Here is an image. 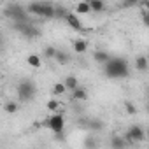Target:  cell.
Segmentation results:
<instances>
[{
	"label": "cell",
	"instance_id": "9a60e30c",
	"mask_svg": "<svg viewBox=\"0 0 149 149\" xmlns=\"http://www.w3.org/2000/svg\"><path fill=\"white\" fill-rule=\"evenodd\" d=\"M54 60H56L60 65H68L72 58H70V54H68V53H65V51L58 49V51H56V56H54Z\"/></svg>",
	"mask_w": 149,
	"mask_h": 149
},
{
	"label": "cell",
	"instance_id": "e0dca14e",
	"mask_svg": "<svg viewBox=\"0 0 149 149\" xmlns=\"http://www.w3.org/2000/svg\"><path fill=\"white\" fill-rule=\"evenodd\" d=\"M88 2H90L91 13H102V11H105V2H104V0H88Z\"/></svg>",
	"mask_w": 149,
	"mask_h": 149
},
{
	"label": "cell",
	"instance_id": "f546056e",
	"mask_svg": "<svg viewBox=\"0 0 149 149\" xmlns=\"http://www.w3.org/2000/svg\"><path fill=\"white\" fill-rule=\"evenodd\" d=\"M142 21H144V25H146V26H149V18H147L144 13H142Z\"/></svg>",
	"mask_w": 149,
	"mask_h": 149
},
{
	"label": "cell",
	"instance_id": "5b68a950",
	"mask_svg": "<svg viewBox=\"0 0 149 149\" xmlns=\"http://www.w3.org/2000/svg\"><path fill=\"white\" fill-rule=\"evenodd\" d=\"M44 126H46V128H49L54 135H56V133H63V128H65L63 114H61V112H58V114L49 116V118L44 121Z\"/></svg>",
	"mask_w": 149,
	"mask_h": 149
},
{
	"label": "cell",
	"instance_id": "30bf717a",
	"mask_svg": "<svg viewBox=\"0 0 149 149\" xmlns=\"http://www.w3.org/2000/svg\"><path fill=\"white\" fill-rule=\"evenodd\" d=\"M72 47H74V53L83 54V53H86V49H88V40H86V39H76V40L72 42Z\"/></svg>",
	"mask_w": 149,
	"mask_h": 149
},
{
	"label": "cell",
	"instance_id": "484cf974",
	"mask_svg": "<svg viewBox=\"0 0 149 149\" xmlns=\"http://www.w3.org/2000/svg\"><path fill=\"white\" fill-rule=\"evenodd\" d=\"M46 107H47V111H49V112H54V114H56V111L60 109V104H58V100H56V98H51V100L46 104Z\"/></svg>",
	"mask_w": 149,
	"mask_h": 149
},
{
	"label": "cell",
	"instance_id": "277c9868",
	"mask_svg": "<svg viewBox=\"0 0 149 149\" xmlns=\"http://www.w3.org/2000/svg\"><path fill=\"white\" fill-rule=\"evenodd\" d=\"M125 140L128 144H137V142H142L146 140V130L140 126V125H132L126 132H125Z\"/></svg>",
	"mask_w": 149,
	"mask_h": 149
},
{
	"label": "cell",
	"instance_id": "1f68e13d",
	"mask_svg": "<svg viewBox=\"0 0 149 149\" xmlns=\"http://www.w3.org/2000/svg\"><path fill=\"white\" fill-rule=\"evenodd\" d=\"M142 13H144V14H146V16H147V18H149V11H147V13H146V11H142Z\"/></svg>",
	"mask_w": 149,
	"mask_h": 149
},
{
	"label": "cell",
	"instance_id": "4316f807",
	"mask_svg": "<svg viewBox=\"0 0 149 149\" xmlns=\"http://www.w3.org/2000/svg\"><path fill=\"white\" fill-rule=\"evenodd\" d=\"M125 111H126L130 116L137 114V107H135V105H133V102H130V100H126V102H125Z\"/></svg>",
	"mask_w": 149,
	"mask_h": 149
},
{
	"label": "cell",
	"instance_id": "4fadbf2b",
	"mask_svg": "<svg viewBox=\"0 0 149 149\" xmlns=\"http://www.w3.org/2000/svg\"><path fill=\"white\" fill-rule=\"evenodd\" d=\"M70 98L72 100H77V102H84V100H88V90L83 88V86H79L76 91H72Z\"/></svg>",
	"mask_w": 149,
	"mask_h": 149
},
{
	"label": "cell",
	"instance_id": "ba28073f",
	"mask_svg": "<svg viewBox=\"0 0 149 149\" xmlns=\"http://www.w3.org/2000/svg\"><path fill=\"white\" fill-rule=\"evenodd\" d=\"M126 140H125V137H121V135H112L111 137V142H109V146H111V149H126Z\"/></svg>",
	"mask_w": 149,
	"mask_h": 149
},
{
	"label": "cell",
	"instance_id": "8992f818",
	"mask_svg": "<svg viewBox=\"0 0 149 149\" xmlns=\"http://www.w3.org/2000/svg\"><path fill=\"white\" fill-rule=\"evenodd\" d=\"M14 30L26 39H35L40 35V30L32 23H14Z\"/></svg>",
	"mask_w": 149,
	"mask_h": 149
},
{
	"label": "cell",
	"instance_id": "7a4b0ae2",
	"mask_svg": "<svg viewBox=\"0 0 149 149\" xmlns=\"http://www.w3.org/2000/svg\"><path fill=\"white\" fill-rule=\"evenodd\" d=\"M4 14L9 19H13L14 23H28V11H26V7H23L19 4H14V2L7 4L4 7Z\"/></svg>",
	"mask_w": 149,
	"mask_h": 149
},
{
	"label": "cell",
	"instance_id": "3957f363",
	"mask_svg": "<svg viewBox=\"0 0 149 149\" xmlns=\"http://www.w3.org/2000/svg\"><path fill=\"white\" fill-rule=\"evenodd\" d=\"M37 95V86L32 79H21L18 84V98L21 102H32Z\"/></svg>",
	"mask_w": 149,
	"mask_h": 149
},
{
	"label": "cell",
	"instance_id": "ac0fdd59",
	"mask_svg": "<svg viewBox=\"0 0 149 149\" xmlns=\"http://www.w3.org/2000/svg\"><path fill=\"white\" fill-rule=\"evenodd\" d=\"M26 11H28V14L40 16V13H42V2H32V4H28L26 6Z\"/></svg>",
	"mask_w": 149,
	"mask_h": 149
},
{
	"label": "cell",
	"instance_id": "f1b7e54d",
	"mask_svg": "<svg viewBox=\"0 0 149 149\" xmlns=\"http://www.w3.org/2000/svg\"><path fill=\"white\" fill-rule=\"evenodd\" d=\"M133 6H139V4L133 2V0H132V2H121V7H125V9H126V7H133Z\"/></svg>",
	"mask_w": 149,
	"mask_h": 149
},
{
	"label": "cell",
	"instance_id": "cb8c5ba5",
	"mask_svg": "<svg viewBox=\"0 0 149 149\" xmlns=\"http://www.w3.org/2000/svg\"><path fill=\"white\" fill-rule=\"evenodd\" d=\"M70 11L67 9V7H63V6H56V13H54V18H67V14H68Z\"/></svg>",
	"mask_w": 149,
	"mask_h": 149
},
{
	"label": "cell",
	"instance_id": "d4e9b609",
	"mask_svg": "<svg viewBox=\"0 0 149 149\" xmlns=\"http://www.w3.org/2000/svg\"><path fill=\"white\" fill-rule=\"evenodd\" d=\"M65 91H67V88H65V84H63V83H56V84L53 86V93H54L56 97H61Z\"/></svg>",
	"mask_w": 149,
	"mask_h": 149
},
{
	"label": "cell",
	"instance_id": "7402d4cb",
	"mask_svg": "<svg viewBox=\"0 0 149 149\" xmlns=\"http://www.w3.org/2000/svg\"><path fill=\"white\" fill-rule=\"evenodd\" d=\"M18 109H19V105H18V102H14V100L7 102V104L4 105V111H6L7 114H16V112H18Z\"/></svg>",
	"mask_w": 149,
	"mask_h": 149
},
{
	"label": "cell",
	"instance_id": "ffe728a7",
	"mask_svg": "<svg viewBox=\"0 0 149 149\" xmlns=\"http://www.w3.org/2000/svg\"><path fill=\"white\" fill-rule=\"evenodd\" d=\"M26 61H28V65H30V67H33V68L42 67V60H40V56H39V54H28V56H26Z\"/></svg>",
	"mask_w": 149,
	"mask_h": 149
},
{
	"label": "cell",
	"instance_id": "d6986e66",
	"mask_svg": "<svg viewBox=\"0 0 149 149\" xmlns=\"http://www.w3.org/2000/svg\"><path fill=\"white\" fill-rule=\"evenodd\" d=\"M88 130H93V132L104 130V121L98 119V118H90V126H88Z\"/></svg>",
	"mask_w": 149,
	"mask_h": 149
},
{
	"label": "cell",
	"instance_id": "5bb4252c",
	"mask_svg": "<svg viewBox=\"0 0 149 149\" xmlns=\"http://www.w3.org/2000/svg\"><path fill=\"white\" fill-rule=\"evenodd\" d=\"M63 84H65V88H67L68 91H76V90L79 88V81H77V77H74V76H68V77H65Z\"/></svg>",
	"mask_w": 149,
	"mask_h": 149
},
{
	"label": "cell",
	"instance_id": "7c38bea8",
	"mask_svg": "<svg viewBox=\"0 0 149 149\" xmlns=\"http://www.w3.org/2000/svg\"><path fill=\"white\" fill-rule=\"evenodd\" d=\"M135 68H137L139 72H146V70L149 68V60H147V56L139 54V56L135 58Z\"/></svg>",
	"mask_w": 149,
	"mask_h": 149
},
{
	"label": "cell",
	"instance_id": "52a82bcc",
	"mask_svg": "<svg viewBox=\"0 0 149 149\" xmlns=\"http://www.w3.org/2000/svg\"><path fill=\"white\" fill-rule=\"evenodd\" d=\"M65 21L68 23V26H70V28L77 30V32H83V30H84V28H83V23L79 21V18H77L76 14H72V13H68V14H67Z\"/></svg>",
	"mask_w": 149,
	"mask_h": 149
},
{
	"label": "cell",
	"instance_id": "603a6c76",
	"mask_svg": "<svg viewBox=\"0 0 149 149\" xmlns=\"http://www.w3.org/2000/svg\"><path fill=\"white\" fill-rule=\"evenodd\" d=\"M56 47H53V46H46L44 47V51H42V56L44 58H47V60H51V58H54L56 56Z\"/></svg>",
	"mask_w": 149,
	"mask_h": 149
},
{
	"label": "cell",
	"instance_id": "2e32d148",
	"mask_svg": "<svg viewBox=\"0 0 149 149\" xmlns=\"http://www.w3.org/2000/svg\"><path fill=\"white\" fill-rule=\"evenodd\" d=\"M83 147L84 149H98L100 147V142L95 139V137H84V140H83Z\"/></svg>",
	"mask_w": 149,
	"mask_h": 149
},
{
	"label": "cell",
	"instance_id": "8fae6325",
	"mask_svg": "<svg viewBox=\"0 0 149 149\" xmlns=\"http://www.w3.org/2000/svg\"><path fill=\"white\" fill-rule=\"evenodd\" d=\"M111 58H112V56H111L107 51H104V49H97V51L93 53V60H95L97 63H104V65H105Z\"/></svg>",
	"mask_w": 149,
	"mask_h": 149
},
{
	"label": "cell",
	"instance_id": "9c48e42d",
	"mask_svg": "<svg viewBox=\"0 0 149 149\" xmlns=\"http://www.w3.org/2000/svg\"><path fill=\"white\" fill-rule=\"evenodd\" d=\"M54 13H56V6H54V4H51V2H42L40 18H54Z\"/></svg>",
	"mask_w": 149,
	"mask_h": 149
},
{
	"label": "cell",
	"instance_id": "6da1fadb",
	"mask_svg": "<svg viewBox=\"0 0 149 149\" xmlns=\"http://www.w3.org/2000/svg\"><path fill=\"white\" fill-rule=\"evenodd\" d=\"M104 76L107 79H125L130 76L128 70V61L119 56H112L105 65H104Z\"/></svg>",
	"mask_w": 149,
	"mask_h": 149
},
{
	"label": "cell",
	"instance_id": "44dd1931",
	"mask_svg": "<svg viewBox=\"0 0 149 149\" xmlns=\"http://www.w3.org/2000/svg\"><path fill=\"white\" fill-rule=\"evenodd\" d=\"M76 11H77L79 14H90V13H91L90 2H88V0H86V2H79V4L76 6Z\"/></svg>",
	"mask_w": 149,
	"mask_h": 149
},
{
	"label": "cell",
	"instance_id": "83f0119b",
	"mask_svg": "<svg viewBox=\"0 0 149 149\" xmlns=\"http://www.w3.org/2000/svg\"><path fill=\"white\" fill-rule=\"evenodd\" d=\"M139 6H140V9H142V11H146V13H147V11H149V0H146V2H140Z\"/></svg>",
	"mask_w": 149,
	"mask_h": 149
},
{
	"label": "cell",
	"instance_id": "4dcf8cb0",
	"mask_svg": "<svg viewBox=\"0 0 149 149\" xmlns=\"http://www.w3.org/2000/svg\"><path fill=\"white\" fill-rule=\"evenodd\" d=\"M146 140H149V128L146 130Z\"/></svg>",
	"mask_w": 149,
	"mask_h": 149
}]
</instances>
